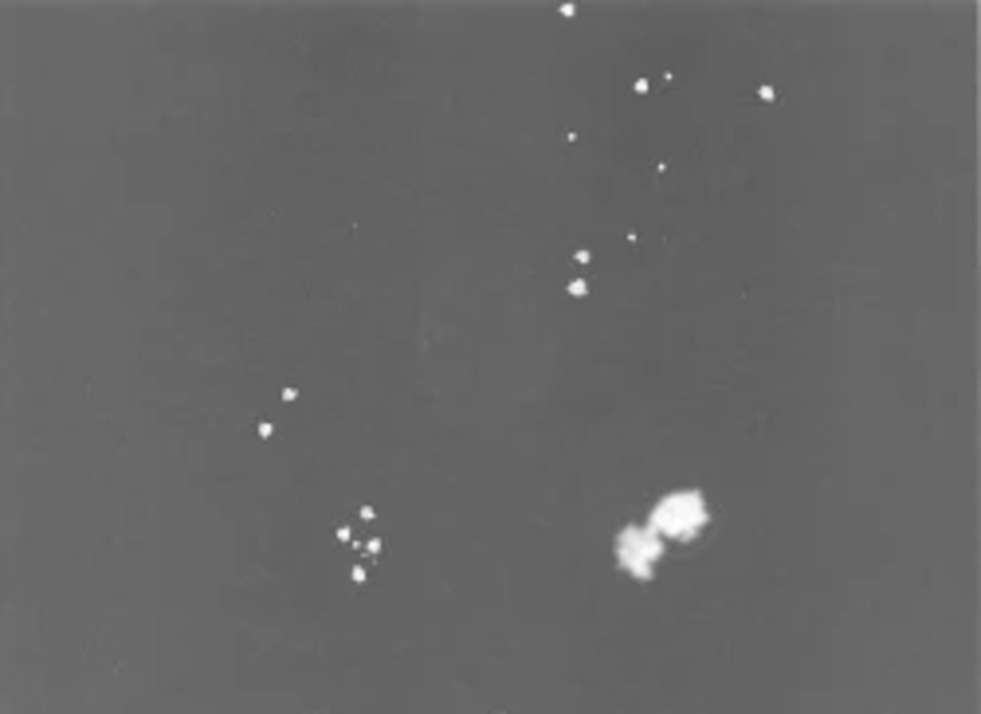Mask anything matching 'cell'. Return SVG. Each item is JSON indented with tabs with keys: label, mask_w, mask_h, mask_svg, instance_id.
<instances>
[{
	"label": "cell",
	"mask_w": 981,
	"mask_h": 714,
	"mask_svg": "<svg viewBox=\"0 0 981 714\" xmlns=\"http://www.w3.org/2000/svg\"><path fill=\"white\" fill-rule=\"evenodd\" d=\"M620 553H624V561H629L637 573H648V561L660 553V546H655L648 534H624V542H620Z\"/></svg>",
	"instance_id": "7a4b0ae2"
},
{
	"label": "cell",
	"mask_w": 981,
	"mask_h": 714,
	"mask_svg": "<svg viewBox=\"0 0 981 714\" xmlns=\"http://www.w3.org/2000/svg\"><path fill=\"white\" fill-rule=\"evenodd\" d=\"M699 522H703V507H699V499H691V495H675V499H668L655 510V526H660L663 534H675V538L695 534Z\"/></svg>",
	"instance_id": "6da1fadb"
}]
</instances>
